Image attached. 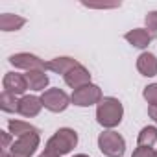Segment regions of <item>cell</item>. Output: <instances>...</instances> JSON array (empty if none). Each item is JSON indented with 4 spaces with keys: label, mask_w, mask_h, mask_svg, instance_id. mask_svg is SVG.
<instances>
[{
    "label": "cell",
    "mask_w": 157,
    "mask_h": 157,
    "mask_svg": "<svg viewBox=\"0 0 157 157\" xmlns=\"http://www.w3.org/2000/svg\"><path fill=\"white\" fill-rule=\"evenodd\" d=\"M122 117H124V107H122L120 100H117L113 96L102 98V102L96 107V120L100 126L109 128V129L117 128L122 122Z\"/></svg>",
    "instance_id": "6da1fadb"
},
{
    "label": "cell",
    "mask_w": 157,
    "mask_h": 157,
    "mask_svg": "<svg viewBox=\"0 0 157 157\" xmlns=\"http://www.w3.org/2000/svg\"><path fill=\"white\" fill-rule=\"evenodd\" d=\"M76 144H78V133L70 128H61L48 139L44 151H50V153L61 157V155L72 151L76 148Z\"/></svg>",
    "instance_id": "7a4b0ae2"
},
{
    "label": "cell",
    "mask_w": 157,
    "mask_h": 157,
    "mask_svg": "<svg viewBox=\"0 0 157 157\" xmlns=\"http://www.w3.org/2000/svg\"><path fill=\"white\" fill-rule=\"evenodd\" d=\"M98 148L107 157H122L126 151V140L117 131H104L98 137Z\"/></svg>",
    "instance_id": "3957f363"
},
{
    "label": "cell",
    "mask_w": 157,
    "mask_h": 157,
    "mask_svg": "<svg viewBox=\"0 0 157 157\" xmlns=\"http://www.w3.org/2000/svg\"><path fill=\"white\" fill-rule=\"evenodd\" d=\"M70 102L78 107H89L93 104H100L102 102V91L98 85H83L80 89H76L70 96Z\"/></svg>",
    "instance_id": "277c9868"
},
{
    "label": "cell",
    "mask_w": 157,
    "mask_h": 157,
    "mask_svg": "<svg viewBox=\"0 0 157 157\" xmlns=\"http://www.w3.org/2000/svg\"><path fill=\"white\" fill-rule=\"evenodd\" d=\"M41 102H43V107H46L48 111L52 113H61L68 107L70 104V96L61 91V89H46L41 96Z\"/></svg>",
    "instance_id": "5b68a950"
},
{
    "label": "cell",
    "mask_w": 157,
    "mask_h": 157,
    "mask_svg": "<svg viewBox=\"0 0 157 157\" xmlns=\"http://www.w3.org/2000/svg\"><path fill=\"white\" fill-rule=\"evenodd\" d=\"M37 148H39V133H32V135L17 139L10 150L13 157H32Z\"/></svg>",
    "instance_id": "8992f818"
},
{
    "label": "cell",
    "mask_w": 157,
    "mask_h": 157,
    "mask_svg": "<svg viewBox=\"0 0 157 157\" xmlns=\"http://www.w3.org/2000/svg\"><path fill=\"white\" fill-rule=\"evenodd\" d=\"M10 63L15 67V68H22V70H44L46 68V63L43 61V59H39L37 56H33V54H26V52H22V54H15V56H11L10 57Z\"/></svg>",
    "instance_id": "52a82bcc"
},
{
    "label": "cell",
    "mask_w": 157,
    "mask_h": 157,
    "mask_svg": "<svg viewBox=\"0 0 157 157\" xmlns=\"http://www.w3.org/2000/svg\"><path fill=\"white\" fill-rule=\"evenodd\" d=\"M2 85H4L6 93L15 94V96L24 94L28 91V82H26L24 74H17V72H8L2 80Z\"/></svg>",
    "instance_id": "ba28073f"
},
{
    "label": "cell",
    "mask_w": 157,
    "mask_h": 157,
    "mask_svg": "<svg viewBox=\"0 0 157 157\" xmlns=\"http://www.w3.org/2000/svg\"><path fill=\"white\" fill-rule=\"evenodd\" d=\"M63 78H65V83H67L68 87H72L74 91L91 83V74H89V70H87L83 65H78L76 68H72L70 72H67Z\"/></svg>",
    "instance_id": "9c48e42d"
},
{
    "label": "cell",
    "mask_w": 157,
    "mask_h": 157,
    "mask_svg": "<svg viewBox=\"0 0 157 157\" xmlns=\"http://www.w3.org/2000/svg\"><path fill=\"white\" fill-rule=\"evenodd\" d=\"M124 37H126V41H128L129 44H133L135 48H146V46L153 41L155 33L150 32L148 28H135V30L128 32Z\"/></svg>",
    "instance_id": "30bf717a"
},
{
    "label": "cell",
    "mask_w": 157,
    "mask_h": 157,
    "mask_svg": "<svg viewBox=\"0 0 157 157\" xmlns=\"http://www.w3.org/2000/svg\"><path fill=\"white\" fill-rule=\"evenodd\" d=\"M43 109V102L37 96H22L19 100V113L22 117H37Z\"/></svg>",
    "instance_id": "8fae6325"
},
{
    "label": "cell",
    "mask_w": 157,
    "mask_h": 157,
    "mask_svg": "<svg viewBox=\"0 0 157 157\" xmlns=\"http://www.w3.org/2000/svg\"><path fill=\"white\" fill-rule=\"evenodd\" d=\"M137 70L146 78L155 76L157 74V57L150 52H142L137 57Z\"/></svg>",
    "instance_id": "7c38bea8"
},
{
    "label": "cell",
    "mask_w": 157,
    "mask_h": 157,
    "mask_svg": "<svg viewBox=\"0 0 157 157\" xmlns=\"http://www.w3.org/2000/svg\"><path fill=\"white\" fill-rule=\"evenodd\" d=\"M78 63L76 59H72V57H54V59H50V61H46V68L48 70H52V72H56V74H67V72H70L72 68H76Z\"/></svg>",
    "instance_id": "4fadbf2b"
},
{
    "label": "cell",
    "mask_w": 157,
    "mask_h": 157,
    "mask_svg": "<svg viewBox=\"0 0 157 157\" xmlns=\"http://www.w3.org/2000/svg\"><path fill=\"white\" fill-rule=\"evenodd\" d=\"M24 78L28 82V89L32 91H44V87L48 85V76L44 74V70H28Z\"/></svg>",
    "instance_id": "5bb4252c"
},
{
    "label": "cell",
    "mask_w": 157,
    "mask_h": 157,
    "mask_svg": "<svg viewBox=\"0 0 157 157\" xmlns=\"http://www.w3.org/2000/svg\"><path fill=\"white\" fill-rule=\"evenodd\" d=\"M26 24L24 17L13 15V13H2L0 15V30L2 32H17Z\"/></svg>",
    "instance_id": "9a60e30c"
},
{
    "label": "cell",
    "mask_w": 157,
    "mask_h": 157,
    "mask_svg": "<svg viewBox=\"0 0 157 157\" xmlns=\"http://www.w3.org/2000/svg\"><path fill=\"white\" fill-rule=\"evenodd\" d=\"M8 128H10V133L17 139L21 137H26V135H32V133H39V129L28 122H22V120H10L8 122Z\"/></svg>",
    "instance_id": "2e32d148"
},
{
    "label": "cell",
    "mask_w": 157,
    "mask_h": 157,
    "mask_svg": "<svg viewBox=\"0 0 157 157\" xmlns=\"http://www.w3.org/2000/svg\"><path fill=\"white\" fill-rule=\"evenodd\" d=\"M155 142H157V128H155V126H146V128H142L140 133H139L137 144H139V146L151 148Z\"/></svg>",
    "instance_id": "e0dca14e"
},
{
    "label": "cell",
    "mask_w": 157,
    "mask_h": 157,
    "mask_svg": "<svg viewBox=\"0 0 157 157\" xmlns=\"http://www.w3.org/2000/svg\"><path fill=\"white\" fill-rule=\"evenodd\" d=\"M0 109L6 111V113H19V100H17V96L4 91L2 94H0Z\"/></svg>",
    "instance_id": "ac0fdd59"
},
{
    "label": "cell",
    "mask_w": 157,
    "mask_h": 157,
    "mask_svg": "<svg viewBox=\"0 0 157 157\" xmlns=\"http://www.w3.org/2000/svg\"><path fill=\"white\" fill-rule=\"evenodd\" d=\"M142 96H144V100H146L150 105H157V83H151V85L144 87Z\"/></svg>",
    "instance_id": "d6986e66"
},
{
    "label": "cell",
    "mask_w": 157,
    "mask_h": 157,
    "mask_svg": "<svg viewBox=\"0 0 157 157\" xmlns=\"http://www.w3.org/2000/svg\"><path fill=\"white\" fill-rule=\"evenodd\" d=\"M146 26H148V30L150 32H153V33H157V11H150L148 15H146Z\"/></svg>",
    "instance_id": "ffe728a7"
},
{
    "label": "cell",
    "mask_w": 157,
    "mask_h": 157,
    "mask_svg": "<svg viewBox=\"0 0 157 157\" xmlns=\"http://www.w3.org/2000/svg\"><path fill=\"white\" fill-rule=\"evenodd\" d=\"M131 157H155V151L151 148H146V146H139Z\"/></svg>",
    "instance_id": "44dd1931"
},
{
    "label": "cell",
    "mask_w": 157,
    "mask_h": 157,
    "mask_svg": "<svg viewBox=\"0 0 157 157\" xmlns=\"http://www.w3.org/2000/svg\"><path fill=\"white\" fill-rule=\"evenodd\" d=\"M0 133H2V151H8V148H11V146H10L11 135H10L8 131H0Z\"/></svg>",
    "instance_id": "7402d4cb"
},
{
    "label": "cell",
    "mask_w": 157,
    "mask_h": 157,
    "mask_svg": "<svg viewBox=\"0 0 157 157\" xmlns=\"http://www.w3.org/2000/svg\"><path fill=\"white\" fill-rule=\"evenodd\" d=\"M148 115H150L151 120L157 122V105H150V107H148Z\"/></svg>",
    "instance_id": "603a6c76"
},
{
    "label": "cell",
    "mask_w": 157,
    "mask_h": 157,
    "mask_svg": "<svg viewBox=\"0 0 157 157\" xmlns=\"http://www.w3.org/2000/svg\"><path fill=\"white\" fill-rule=\"evenodd\" d=\"M39 157H57V155H54V153H50V151H43Z\"/></svg>",
    "instance_id": "cb8c5ba5"
},
{
    "label": "cell",
    "mask_w": 157,
    "mask_h": 157,
    "mask_svg": "<svg viewBox=\"0 0 157 157\" xmlns=\"http://www.w3.org/2000/svg\"><path fill=\"white\" fill-rule=\"evenodd\" d=\"M0 157H13L11 153H8V151H2V155H0Z\"/></svg>",
    "instance_id": "d4e9b609"
},
{
    "label": "cell",
    "mask_w": 157,
    "mask_h": 157,
    "mask_svg": "<svg viewBox=\"0 0 157 157\" xmlns=\"http://www.w3.org/2000/svg\"><path fill=\"white\" fill-rule=\"evenodd\" d=\"M74 157H87L85 153H80V155H74Z\"/></svg>",
    "instance_id": "484cf974"
},
{
    "label": "cell",
    "mask_w": 157,
    "mask_h": 157,
    "mask_svg": "<svg viewBox=\"0 0 157 157\" xmlns=\"http://www.w3.org/2000/svg\"><path fill=\"white\" fill-rule=\"evenodd\" d=\"M155 157H157V151H155Z\"/></svg>",
    "instance_id": "4316f807"
}]
</instances>
